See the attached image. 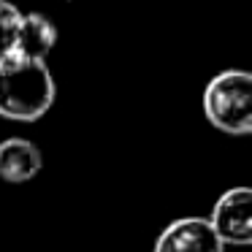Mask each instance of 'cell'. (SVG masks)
<instances>
[{
  "instance_id": "6",
  "label": "cell",
  "mask_w": 252,
  "mask_h": 252,
  "mask_svg": "<svg viewBox=\"0 0 252 252\" xmlns=\"http://www.w3.org/2000/svg\"><path fill=\"white\" fill-rule=\"evenodd\" d=\"M55 44H57V28L52 25V19H46L44 14H22L14 55L46 60V55L52 52Z\"/></svg>"
},
{
  "instance_id": "3",
  "label": "cell",
  "mask_w": 252,
  "mask_h": 252,
  "mask_svg": "<svg viewBox=\"0 0 252 252\" xmlns=\"http://www.w3.org/2000/svg\"><path fill=\"white\" fill-rule=\"evenodd\" d=\"M212 228L222 244L247 247L252 241V192L250 187H233L214 203Z\"/></svg>"
},
{
  "instance_id": "7",
  "label": "cell",
  "mask_w": 252,
  "mask_h": 252,
  "mask_svg": "<svg viewBox=\"0 0 252 252\" xmlns=\"http://www.w3.org/2000/svg\"><path fill=\"white\" fill-rule=\"evenodd\" d=\"M19 19H22V11L14 3H8V0H0V60L14 52Z\"/></svg>"
},
{
  "instance_id": "4",
  "label": "cell",
  "mask_w": 252,
  "mask_h": 252,
  "mask_svg": "<svg viewBox=\"0 0 252 252\" xmlns=\"http://www.w3.org/2000/svg\"><path fill=\"white\" fill-rule=\"evenodd\" d=\"M225 244L203 217H182L165 225L155 241V252H222Z\"/></svg>"
},
{
  "instance_id": "2",
  "label": "cell",
  "mask_w": 252,
  "mask_h": 252,
  "mask_svg": "<svg viewBox=\"0 0 252 252\" xmlns=\"http://www.w3.org/2000/svg\"><path fill=\"white\" fill-rule=\"evenodd\" d=\"M203 114L217 130L247 136L252 130V76L247 71H222L203 90Z\"/></svg>"
},
{
  "instance_id": "5",
  "label": "cell",
  "mask_w": 252,
  "mask_h": 252,
  "mask_svg": "<svg viewBox=\"0 0 252 252\" xmlns=\"http://www.w3.org/2000/svg\"><path fill=\"white\" fill-rule=\"evenodd\" d=\"M44 165L41 149L28 138H6L0 141V179L22 185L30 182Z\"/></svg>"
},
{
  "instance_id": "1",
  "label": "cell",
  "mask_w": 252,
  "mask_h": 252,
  "mask_svg": "<svg viewBox=\"0 0 252 252\" xmlns=\"http://www.w3.org/2000/svg\"><path fill=\"white\" fill-rule=\"evenodd\" d=\"M55 79L46 60L8 55L0 60V117L35 122L55 103Z\"/></svg>"
}]
</instances>
